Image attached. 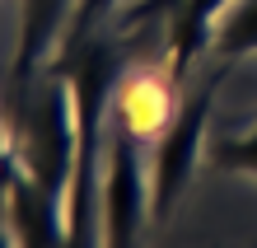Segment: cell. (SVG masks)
<instances>
[{"label":"cell","mask_w":257,"mask_h":248,"mask_svg":"<svg viewBox=\"0 0 257 248\" xmlns=\"http://www.w3.org/2000/svg\"><path fill=\"white\" fill-rule=\"evenodd\" d=\"M117 113H122L131 136H150L169 122V89H164L155 75H131L117 94Z\"/></svg>","instance_id":"obj_1"}]
</instances>
